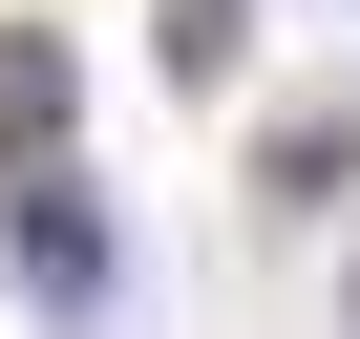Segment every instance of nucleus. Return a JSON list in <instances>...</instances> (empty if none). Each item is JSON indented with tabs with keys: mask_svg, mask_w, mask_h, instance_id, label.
<instances>
[{
	"mask_svg": "<svg viewBox=\"0 0 360 339\" xmlns=\"http://www.w3.org/2000/svg\"><path fill=\"white\" fill-rule=\"evenodd\" d=\"M64 106H85V64H64L43 22H0V191H22V170H64Z\"/></svg>",
	"mask_w": 360,
	"mask_h": 339,
	"instance_id": "obj_1",
	"label": "nucleus"
},
{
	"mask_svg": "<svg viewBox=\"0 0 360 339\" xmlns=\"http://www.w3.org/2000/svg\"><path fill=\"white\" fill-rule=\"evenodd\" d=\"M0 234H22V276H43V297H85V276H106V234H85L64 170H22V212H0Z\"/></svg>",
	"mask_w": 360,
	"mask_h": 339,
	"instance_id": "obj_2",
	"label": "nucleus"
},
{
	"mask_svg": "<svg viewBox=\"0 0 360 339\" xmlns=\"http://www.w3.org/2000/svg\"><path fill=\"white\" fill-rule=\"evenodd\" d=\"M339 170H360V127H339V106H276V148H255V191H276V212H318Z\"/></svg>",
	"mask_w": 360,
	"mask_h": 339,
	"instance_id": "obj_3",
	"label": "nucleus"
},
{
	"mask_svg": "<svg viewBox=\"0 0 360 339\" xmlns=\"http://www.w3.org/2000/svg\"><path fill=\"white\" fill-rule=\"evenodd\" d=\"M148 43H169V85H233V43H255V0H169Z\"/></svg>",
	"mask_w": 360,
	"mask_h": 339,
	"instance_id": "obj_4",
	"label": "nucleus"
}]
</instances>
